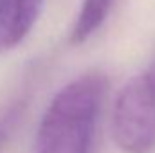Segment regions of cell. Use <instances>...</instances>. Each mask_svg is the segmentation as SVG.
Returning a JSON list of instances; mask_svg holds the SVG:
<instances>
[{"mask_svg": "<svg viewBox=\"0 0 155 153\" xmlns=\"http://www.w3.org/2000/svg\"><path fill=\"white\" fill-rule=\"evenodd\" d=\"M107 88V77L96 70L67 83L40 121L35 153H92Z\"/></svg>", "mask_w": 155, "mask_h": 153, "instance_id": "6da1fadb", "label": "cell"}, {"mask_svg": "<svg viewBox=\"0 0 155 153\" xmlns=\"http://www.w3.org/2000/svg\"><path fill=\"white\" fill-rule=\"evenodd\" d=\"M112 135L124 153H148L155 144V88L146 72L128 79L119 90Z\"/></svg>", "mask_w": 155, "mask_h": 153, "instance_id": "7a4b0ae2", "label": "cell"}, {"mask_svg": "<svg viewBox=\"0 0 155 153\" xmlns=\"http://www.w3.org/2000/svg\"><path fill=\"white\" fill-rule=\"evenodd\" d=\"M45 0H0V54L20 45L33 31Z\"/></svg>", "mask_w": 155, "mask_h": 153, "instance_id": "3957f363", "label": "cell"}, {"mask_svg": "<svg viewBox=\"0 0 155 153\" xmlns=\"http://www.w3.org/2000/svg\"><path fill=\"white\" fill-rule=\"evenodd\" d=\"M116 0H83L71 31L72 43H83L90 38L108 18Z\"/></svg>", "mask_w": 155, "mask_h": 153, "instance_id": "277c9868", "label": "cell"}, {"mask_svg": "<svg viewBox=\"0 0 155 153\" xmlns=\"http://www.w3.org/2000/svg\"><path fill=\"white\" fill-rule=\"evenodd\" d=\"M18 117H20L18 106H13V108H9L7 112H4L0 115V151L4 148V144L7 142V139H9V135H11Z\"/></svg>", "mask_w": 155, "mask_h": 153, "instance_id": "5b68a950", "label": "cell"}, {"mask_svg": "<svg viewBox=\"0 0 155 153\" xmlns=\"http://www.w3.org/2000/svg\"><path fill=\"white\" fill-rule=\"evenodd\" d=\"M148 76H150V79H152V83H153V88H155V61H153V65H152V69L146 72Z\"/></svg>", "mask_w": 155, "mask_h": 153, "instance_id": "8992f818", "label": "cell"}]
</instances>
